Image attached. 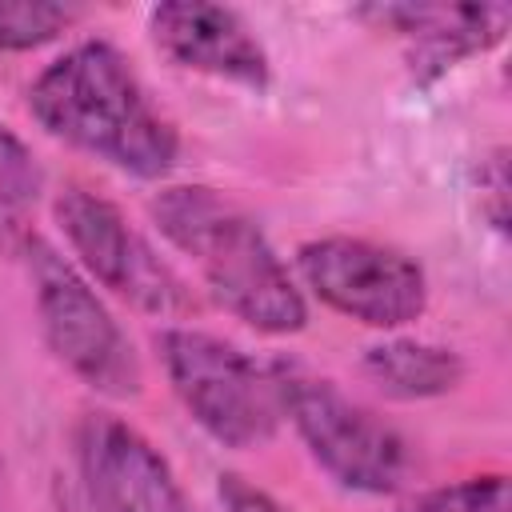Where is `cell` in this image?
Instances as JSON below:
<instances>
[{"label": "cell", "instance_id": "1", "mask_svg": "<svg viewBox=\"0 0 512 512\" xmlns=\"http://www.w3.org/2000/svg\"><path fill=\"white\" fill-rule=\"evenodd\" d=\"M28 108L48 136L124 176L156 180L176 164L180 136L172 120L108 40H84L56 56L32 80Z\"/></svg>", "mask_w": 512, "mask_h": 512}, {"label": "cell", "instance_id": "2", "mask_svg": "<svg viewBox=\"0 0 512 512\" xmlns=\"http://www.w3.org/2000/svg\"><path fill=\"white\" fill-rule=\"evenodd\" d=\"M156 228L196 264L204 288L240 324L264 336H292L308 324V304L260 224L204 184L164 188L148 204Z\"/></svg>", "mask_w": 512, "mask_h": 512}, {"label": "cell", "instance_id": "3", "mask_svg": "<svg viewBox=\"0 0 512 512\" xmlns=\"http://www.w3.org/2000/svg\"><path fill=\"white\" fill-rule=\"evenodd\" d=\"M268 372L280 396V416L292 420L308 456L340 488L388 496L408 480L412 452L392 424H384L376 412L344 396L332 380L292 360H272Z\"/></svg>", "mask_w": 512, "mask_h": 512}, {"label": "cell", "instance_id": "4", "mask_svg": "<svg viewBox=\"0 0 512 512\" xmlns=\"http://www.w3.org/2000/svg\"><path fill=\"white\" fill-rule=\"evenodd\" d=\"M160 364L188 416L224 448H264L280 424V396L268 364L200 328H164Z\"/></svg>", "mask_w": 512, "mask_h": 512}, {"label": "cell", "instance_id": "5", "mask_svg": "<svg viewBox=\"0 0 512 512\" xmlns=\"http://www.w3.org/2000/svg\"><path fill=\"white\" fill-rule=\"evenodd\" d=\"M24 256L32 272L40 332L52 356L100 396H112V400L140 396V384H144L140 360L124 328L116 324V316L92 292V284L36 236L24 240Z\"/></svg>", "mask_w": 512, "mask_h": 512}, {"label": "cell", "instance_id": "6", "mask_svg": "<svg viewBox=\"0 0 512 512\" xmlns=\"http://www.w3.org/2000/svg\"><path fill=\"white\" fill-rule=\"evenodd\" d=\"M296 268L328 308L368 328H404L428 308L424 268L392 244L324 236L300 244Z\"/></svg>", "mask_w": 512, "mask_h": 512}, {"label": "cell", "instance_id": "7", "mask_svg": "<svg viewBox=\"0 0 512 512\" xmlns=\"http://www.w3.org/2000/svg\"><path fill=\"white\" fill-rule=\"evenodd\" d=\"M52 208L76 260L108 292L156 316H180L196 308L188 284L160 260V252L124 220V212L112 200L80 184H68Z\"/></svg>", "mask_w": 512, "mask_h": 512}, {"label": "cell", "instance_id": "8", "mask_svg": "<svg viewBox=\"0 0 512 512\" xmlns=\"http://www.w3.org/2000/svg\"><path fill=\"white\" fill-rule=\"evenodd\" d=\"M72 448L92 512H196L160 448L120 416L84 412Z\"/></svg>", "mask_w": 512, "mask_h": 512}, {"label": "cell", "instance_id": "9", "mask_svg": "<svg viewBox=\"0 0 512 512\" xmlns=\"http://www.w3.org/2000/svg\"><path fill=\"white\" fill-rule=\"evenodd\" d=\"M148 32L156 48L188 68L244 88H264L272 76L268 52L236 8L204 0H172L148 12Z\"/></svg>", "mask_w": 512, "mask_h": 512}, {"label": "cell", "instance_id": "10", "mask_svg": "<svg viewBox=\"0 0 512 512\" xmlns=\"http://www.w3.org/2000/svg\"><path fill=\"white\" fill-rule=\"evenodd\" d=\"M360 16L396 32L416 80H436L468 56L496 48L512 24L508 4H376Z\"/></svg>", "mask_w": 512, "mask_h": 512}, {"label": "cell", "instance_id": "11", "mask_svg": "<svg viewBox=\"0 0 512 512\" xmlns=\"http://www.w3.org/2000/svg\"><path fill=\"white\" fill-rule=\"evenodd\" d=\"M364 376L392 400H432L464 380V360L428 340H384L364 348Z\"/></svg>", "mask_w": 512, "mask_h": 512}, {"label": "cell", "instance_id": "12", "mask_svg": "<svg viewBox=\"0 0 512 512\" xmlns=\"http://www.w3.org/2000/svg\"><path fill=\"white\" fill-rule=\"evenodd\" d=\"M44 192V172L32 148L0 120V244H24L32 208Z\"/></svg>", "mask_w": 512, "mask_h": 512}, {"label": "cell", "instance_id": "13", "mask_svg": "<svg viewBox=\"0 0 512 512\" xmlns=\"http://www.w3.org/2000/svg\"><path fill=\"white\" fill-rule=\"evenodd\" d=\"M400 512H508V476L484 472L416 492Z\"/></svg>", "mask_w": 512, "mask_h": 512}, {"label": "cell", "instance_id": "14", "mask_svg": "<svg viewBox=\"0 0 512 512\" xmlns=\"http://www.w3.org/2000/svg\"><path fill=\"white\" fill-rule=\"evenodd\" d=\"M76 20V8L68 4H0V52H28L48 40H56Z\"/></svg>", "mask_w": 512, "mask_h": 512}, {"label": "cell", "instance_id": "15", "mask_svg": "<svg viewBox=\"0 0 512 512\" xmlns=\"http://www.w3.org/2000/svg\"><path fill=\"white\" fill-rule=\"evenodd\" d=\"M480 208L496 232L508 228V152L504 148L480 160Z\"/></svg>", "mask_w": 512, "mask_h": 512}, {"label": "cell", "instance_id": "16", "mask_svg": "<svg viewBox=\"0 0 512 512\" xmlns=\"http://www.w3.org/2000/svg\"><path fill=\"white\" fill-rule=\"evenodd\" d=\"M220 504H224V512H292L272 492L256 488L252 480H244L236 472H224L220 476Z\"/></svg>", "mask_w": 512, "mask_h": 512}]
</instances>
